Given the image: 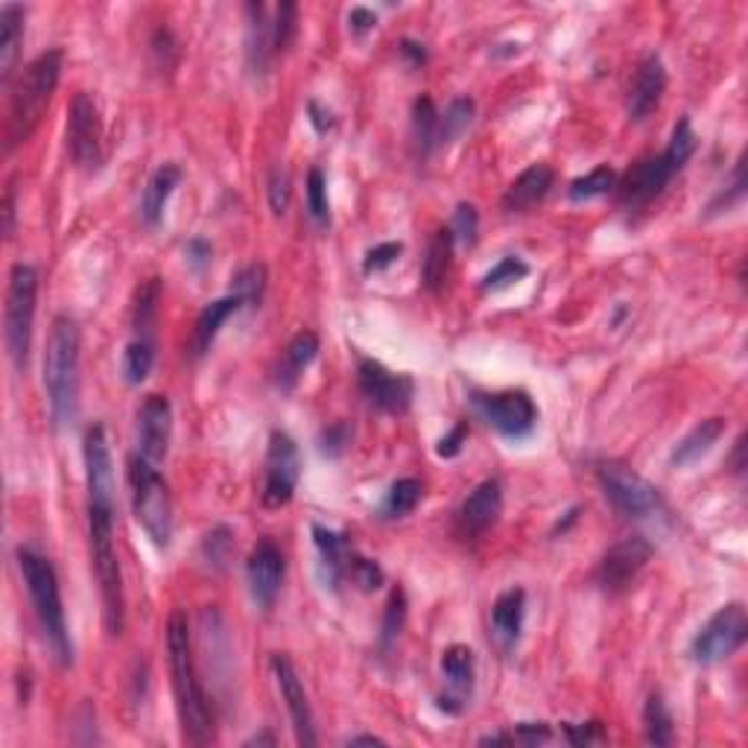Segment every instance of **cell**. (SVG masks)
I'll use <instances>...</instances> for the list:
<instances>
[{
	"label": "cell",
	"mask_w": 748,
	"mask_h": 748,
	"mask_svg": "<svg viewBox=\"0 0 748 748\" xmlns=\"http://www.w3.org/2000/svg\"><path fill=\"white\" fill-rule=\"evenodd\" d=\"M167 663H170L181 737L190 746H208V743H214V708H211L208 693H205L200 673H196L193 646H190V625L181 611H173L170 620H167Z\"/></svg>",
	"instance_id": "1"
},
{
	"label": "cell",
	"mask_w": 748,
	"mask_h": 748,
	"mask_svg": "<svg viewBox=\"0 0 748 748\" xmlns=\"http://www.w3.org/2000/svg\"><path fill=\"white\" fill-rule=\"evenodd\" d=\"M88 549L103 603L105 632L109 637H121L126 629V594L121 559L114 547V489L88 492Z\"/></svg>",
	"instance_id": "2"
},
{
	"label": "cell",
	"mask_w": 748,
	"mask_h": 748,
	"mask_svg": "<svg viewBox=\"0 0 748 748\" xmlns=\"http://www.w3.org/2000/svg\"><path fill=\"white\" fill-rule=\"evenodd\" d=\"M696 147H699V135L693 129L690 117H682L673 126L667 150L649 155V159H641L623 173V179H617V202L629 211L646 208L667 190V185L675 179V173L684 170V164L696 155Z\"/></svg>",
	"instance_id": "3"
},
{
	"label": "cell",
	"mask_w": 748,
	"mask_h": 748,
	"mask_svg": "<svg viewBox=\"0 0 748 748\" xmlns=\"http://www.w3.org/2000/svg\"><path fill=\"white\" fill-rule=\"evenodd\" d=\"M79 325L67 313L53 316L45 345V392L50 418L56 427H67L79 413Z\"/></svg>",
	"instance_id": "4"
},
{
	"label": "cell",
	"mask_w": 748,
	"mask_h": 748,
	"mask_svg": "<svg viewBox=\"0 0 748 748\" xmlns=\"http://www.w3.org/2000/svg\"><path fill=\"white\" fill-rule=\"evenodd\" d=\"M65 71V53L59 48H50L38 53L24 71L18 83L12 86L10 114H7V150H15L29 135L36 132L38 124L45 121L50 100L56 94L59 79Z\"/></svg>",
	"instance_id": "5"
},
{
	"label": "cell",
	"mask_w": 748,
	"mask_h": 748,
	"mask_svg": "<svg viewBox=\"0 0 748 748\" xmlns=\"http://www.w3.org/2000/svg\"><path fill=\"white\" fill-rule=\"evenodd\" d=\"M15 559H18L21 579H24V587H27L33 614H36L41 635H45V644L50 646L59 667H71L74 663V644H71V635H67L56 568L50 565V559H45L41 553L29 547L15 549Z\"/></svg>",
	"instance_id": "6"
},
{
	"label": "cell",
	"mask_w": 748,
	"mask_h": 748,
	"mask_svg": "<svg viewBox=\"0 0 748 748\" xmlns=\"http://www.w3.org/2000/svg\"><path fill=\"white\" fill-rule=\"evenodd\" d=\"M126 480L132 492V511L143 532L150 535L155 547H170L173 538V500L170 485L159 474V468L141 454L129 456Z\"/></svg>",
	"instance_id": "7"
},
{
	"label": "cell",
	"mask_w": 748,
	"mask_h": 748,
	"mask_svg": "<svg viewBox=\"0 0 748 748\" xmlns=\"http://www.w3.org/2000/svg\"><path fill=\"white\" fill-rule=\"evenodd\" d=\"M36 266L15 264L10 269L7 304H3V342H7V354H10L12 366L18 371L27 369L29 345H33V325H36Z\"/></svg>",
	"instance_id": "8"
},
{
	"label": "cell",
	"mask_w": 748,
	"mask_h": 748,
	"mask_svg": "<svg viewBox=\"0 0 748 748\" xmlns=\"http://www.w3.org/2000/svg\"><path fill=\"white\" fill-rule=\"evenodd\" d=\"M599 489L606 494V500L614 506L623 518H635V521H649L663 515V497L649 480L635 474L632 468L620 462H603L597 468Z\"/></svg>",
	"instance_id": "9"
},
{
	"label": "cell",
	"mask_w": 748,
	"mask_h": 748,
	"mask_svg": "<svg viewBox=\"0 0 748 748\" xmlns=\"http://www.w3.org/2000/svg\"><path fill=\"white\" fill-rule=\"evenodd\" d=\"M748 637V614L743 603H728L701 625L690 641V658L701 667H711L743 649Z\"/></svg>",
	"instance_id": "10"
},
{
	"label": "cell",
	"mask_w": 748,
	"mask_h": 748,
	"mask_svg": "<svg viewBox=\"0 0 748 748\" xmlns=\"http://www.w3.org/2000/svg\"><path fill=\"white\" fill-rule=\"evenodd\" d=\"M299 477H302V454H299L295 439L284 430H272L269 447H266L264 489H261L264 509H284L299 489Z\"/></svg>",
	"instance_id": "11"
},
{
	"label": "cell",
	"mask_w": 748,
	"mask_h": 748,
	"mask_svg": "<svg viewBox=\"0 0 748 748\" xmlns=\"http://www.w3.org/2000/svg\"><path fill=\"white\" fill-rule=\"evenodd\" d=\"M67 155L86 173L100 170L103 164V121L86 91H79L67 105Z\"/></svg>",
	"instance_id": "12"
},
{
	"label": "cell",
	"mask_w": 748,
	"mask_h": 748,
	"mask_svg": "<svg viewBox=\"0 0 748 748\" xmlns=\"http://www.w3.org/2000/svg\"><path fill=\"white\" fill-rule=\"evenodd\" d=\"M474 409L485 424L494 427L500 436L523 439L538 424V407L523 389L494 392V395H474Z\"/></svg>",
	"instance_id": "13"
},
{
	"label": "cell",
	"mask_w": 748,
	"mask_h": 748,
	"mask_svg": "<svg viewBox=\"0 0 748 748\" xmlns=\"http://www.w3.org/2000/svg\"><path fill=\"white\" fill-rule=\"evenodd\" d=\"M357 386H360L363 398L369 401V407L386 413V416L407 413L413 398H416V383L409 375L389 371L383 363L369 360V357L357 363Z\"/></svg>",
	"instance_id": "14"
},
{
	"label": "cell",
	"mask_w": 748,
	"mask_h": 748,
	"mask_svg": "<svg viewBox=\"0 0 748 748\" xmlns=\"http://www.w3.org/2000/svg\"><path fill=\"white\" fill-rule=\"evenodd\" d=\"M652 553L655 547L644 535H629V538L617 541L614 547L608 549L606 556L599 559L597 573H594L597 585L603 587L606 594H623V591H629L632 582L641 576V570L649 565Z\"/></svg>",
	"instance_id": "15"
},
{
	"label": "cell",
	"mask_w": 748,
	"mask_h": 748,
	"mask_svg": "<svg viewBox=\"0 0 748 748\" xmlns=\"http://www.w3.org/2000/svg\"><path fill=\"white\" fill-rule=\"evenodd\" d=\"M269 667H272L275 684H278V690H281V699H284L290 722H293L295 743L304 748L319 746V734H316V722H313L310 701H307V693H304V684L302 679H299V673H295L293 661H290L287 655L275 652Z\"/></svg>",
	"instance_id": "16"
},
{
	"label": "cell",
	"mask_w": 748,
	"mask_h": 748,
	"mask_svg": "<svg viewBox=\"0 0 748 748\" xmlns=\"http://www.w3.org/2000/svg\"><path fill=\"white\" fill-rule=\"evenodd\" d=\"M439 670L445 679V693L436 699V708L447 717H459L471 699V693H474V652H471V646H447L442 652V661H439Z\"/></svg>",
	"instance_id": "17"
},
{
	"label": "cell",
	"mask_w": 748,
	"mask_h": 748,
	"mask_svg": "<svg viewBox=\"0 0 748 748\" xmlns=\"http://www.w3.org/2000/svg\"><path fill=\"white\" fill-rule=\"evenodd\" d=\"M287 561L281 547L275 544L272 538H261L249 553L246 561V579L249 591H252V599H255L261 608H272L278 594H281V585H284Z\"/></svg>",
	"instance_id": "18"
},
{
	"label": "cell",
	"mask_w": 748,
	"mask_h": 748,
	"mask_svg": "<svg viewBox=\"0 0 748 748\" xmlns=\"http://www.w3.org/2000/svg\"><path fill=\"white\" fill-rule=\"evenodd\" d=\"M503 511V485L500 480H483L474 492L468 494L462 506L456 509V535L474 541L492 530Z\"/></svg>",
	"instance_id": "19"
},
{
	"label": "cell",
	"mask_w": 748,
	"mask_h": 748,
	"mask_svg": "<svg viewBox=\"0 0 748 748\" xmlns=\"http://www.w3.org/2000/svg\"><path fill=\"white\" fill-rule=\"evenodd\" d=\"M173 407L167 395H147L138 409V454L150 462H162L170 451Z\"/></svg>",
	"instance_id": "20"
},
{
	"label": "cell",
	"mask_w": 748,
	"mask_h": 748,
	"mask_svg": "<svg viewBox=\"0 0 748 748\" xmlns=\"http://www.w3.org/2000/svg\"><path fill=\"white\" fill-rule=\"evenodd\" d=\"M663 91H667V67H663L658 53H646L637 62L632 83H629V94H625L629 121H635V124L646 121L658 109V103H661Z\"/></svg>",
	"instance_id": "21"
},
{
	"label": "cell",
	"mask_w": 748,
	"mask_h": 748,
	"mask_svg": "<svg viewBox=\"0 0 748 748\" xmlns=\"http://www.w3.org/2000/svg\"><path fill=\"white\" fill-rule=\"evenodd\" d=\"M553 181H556V173H553L549 164H532L506 188L500 200L503 211L506 214H527V211L547 200Z\"/></svg>",
	"instance_id": "22"
},
{
	"label": "cell",
	"mask_w": 748,
	"mask_h": 748,
	"mask_svg": "<svg viewBox=\"0 0 748 748\" xmlns=\"http://www.w3.org/2000/svg\"><path fill=\"white\" fill-rule=\"evenodd\" d=\"M272 18L264 3H249L246 7V67L252 76H266L272 65Z\"/></svg>",
	"instance_id": "23"
},
{
	"label": "cell",
	"mask_w": 748,
	"mask_h": 748,
	"mask_svg": "<svg viewBox=\"0 0 748 748\" xmlns=\"http://www.w3.org/2000/svg\"><path fill=\"white\" fill-rule=\"evenodd\" d=\"M313 544H316V556H319V579L325 587L340 591L342 579H345V561H348L351 549L345 535L337 530H328L322 523H313Z\"/></svg>",
	"instance_id": "24"
},
{
	"label": "cell",
	"mask_w": 748,
	"mask_h": 748,
	"mask_svg": "<svg viewBox=\"0 0 748 748\" xmlns=\"http://www.w3.org/2000/svg\"><path fill=\"white\" fill-rule=\"evenodd\" d=\"M523 620H527V591H523V587H509V591H503L492 606L494 641H497L503 649H511V646L521 641Z\"/></svg>",
	"instance_id": "25"
},
{
	"label": "cell",
	"mask_w": 748,
	"mask_h": 748,
	"mask_svg": "<svg viewBox=\"0 0 748 748\" xmlns=\"http://www.w3.org/2000/svg\"><path fill=\"white\" fill-rule=\"evenodd\" d=\"M316 354H319V337H316L313 331L295 333L293 340H290V345L284 348V354H281L278 366L272 369L275 389H281V392L295 389V383L302 380L307 366L316 360Z\"/></svg>",
	"instance_id": "26"
},
{
	"label": "cell",
	"mask_w": 748,
	"mask_h": 748,
	"mask_svg": "<svg viewBox=\"0 0 748 748\" xmlns=\"http://www.w3.org/2000/svg\"><path fill=\"white\" fill-rule=\"evenodd\" d=\"M243 307L238 295H226V299H217L202 307V313L196 316V325H193V337H190V357L193 360H202L211 351L214 340L219 337V328L234 316V313Z\"/></svg>",
	"instance_id": "27"
},
{
	"label": "cell",
	"mask_w": 748,
	"mask_h": 748,
	"mask_svg": "<svg viewBox=\"0 0 748 748\" xmlns=\"http://www.w3.org/2000/svg\"><path fill=\"white\" fill-rule=\"evenodd\" d=\"M181 167L179 164H162L159 170L152 173L150 181H147V188H143V196H141V219L143 226L155 228L159 223L164 219V211H167V202H170V196L176 193V188L181 185Z\"/></svg>",
	"instance_id": "28"
},
{
	"label": "cell",
	"mask_w": 748,
	"mask_h": 748,
	"mask_svg": "<svg viewBox=\"0 0 748 748\" xmlns=\"http://www.w3.org/2000/svg\"><path fill=\"white\" fill-rule=\"evenodd\" d=\"M722 433H725V418H701L687 436L675 442L673 454H670V465L673 468H690V465H696L701 456L711 454L713 445L722 439Z\"/></svg>",
	"instance_id": "29"
},
{
	"label": "cell",
	"mask_w": 748,
	"mask_h": 748,
	"mask_svg": "<svg viewBox=\"0 0 748 748\" xmlns=\"http://www.w3.org/2000/svg\"><path fill=\"white\" fill-rule=\"evenodd\" d=\"M24 24L27 10L18 3H3L0 7V79L10 86L15 65H18L21 45H24Z\"/></svg>",
	"instance_id": "30"
},
{
	"label": "cell",
	"mask_w": 748,
	"mask_h": 748,
	"mask_svg": "<svg viewBox=\"0 0 748 748\" xmlns=\"http://www.w3.org/2000/svg\"><path fill=\"white\" fill-rule=\"evenodd\" d=\"M454 234L451 228H439L433 231V238L427 243V252L421 257V284L430 293H439L445 287L447 275H451V264H454Z\"/></svg>",
	"instance_id": "31"
},
{
	"label": "cell",
	"mask_w": 748,
	"mask_h": 748,
	"mask_svg": "<svg viewBox=\"0 0 748 748\" xmlns=\"http://www.w3.org/2000/svg\"><path fill=\"white\" fill-rule=\"evenodd\" d=\"M159 302H162V281L152 275V278L141 281V287L135 290V302H132L135 337L152 340V331H155V316H159Z\"/></svg>",
	"instance_id": "32"
},
{
	"label": "cell",
	"mask_w": 748,
	"mask_h": 748,
	"mask_svg": "<svg viewBox=\"0 0 748 748\" xmlns=\"http://www.w3.org/2000/svg\"><path fill=\"white\" fill-rule=\"evenodd\" d=\"M673 713L667 708L661 693H652L644 705V739L649 746H673L675 728Z\"/></svg>",
	"instance_id": "33"
},
{
	"label": "cell",
	"mask_w": 748,
	"mask_h": 748,
	"mask_svg": "<svg viewBox=\"0 0 748 748\" xmlns=\"http://www.w3.org/2000/svg\"><path fill=\"white\" fill-rule=\"evenodd\" d=\"M474 124V100L471 97H454L445 105V112H439V129H436V150L454 143L459 135Z\"/></svg>",
	"instance_id": "34"
},
{
	"label": "cell",
	"mask_w": 748,
	"mask_h": 748,
	"mask_svg": "<svg viewBox=\"0 0 748 748\" xmlns=\"http://www.w3.org/2000/svg\"><path fill=\"white\" fill-rule=\"evenodd\" d=\"M421 494H424V485L418 483L416 477H401V480L389 485L386 497L380 503V518L383 521L404 518V515H409L421 503Z\"/></svg>",
	"instance_id": "35"
},
{
	"label": "cell",
	"mask_w": 748,
	"mask_h": 748,
	"mask_svg": "<svg viewBox=\"0 0 748 748\" xmlns=\"http://www.w3.org/2000/svg\"><path fill=\"white\" fill-rule=\"evenodd\" d=\"M152 366H155V340L132 337L124 351V360H121V375H124L126 386H141L143 380L150 378Z\"/></svg>",
	"instance_id": "36"
},
{
	"label": "cell",
	"mask_w": 748,
	"mask_h": 748,
	"mask_svg": "<svg viewBox=\"0 0 748 748\" xmlns=\"http://www.w3.org/2000/svg\"><path fill=\"white\" fill-rule=\"evenodd\" d=\"M436 129H439V109L430 97H418L413 103V141L421 159L436 152Z\"/></svg>",
	"instance_id": "37"
},
{
	"label": "cell",
	"mask_w": 748,
	"mask_h": 748,
	"mask_svg": "<svg viewBox=\"0 0 748 748\" xmlns=\"http://www.w3.org/2000/svg\"><path fill=\"white\" fill-rule=\"evenodd\" d=\"M614 188H617V173L611 170L608 164H599V167H594V170L585 173V176H579V179L570 181L568 196L573 202H591V200H599V196H608Z\"/></svg>",
	"instance_id": "38"
},
{
	"label": "cell",
	"mask_w": 748,
	"mask_h": 748,
	"mask_svg": "<svg viewBox=\"0 0 748 748\" xmlns=\"http://www.w3.org/2000/svg\"><path fill=\"white\" fill-rule=\"evenodd\" d=\"M266 293V266L264 264H246L243 269L234 272L231 278V295H238L243 307H257L264 302Z\"/></svg>",
	"instance_id": "39"
},
{
	"label": "cell",
	"mask_w": 748,
	"mask_h": 748,
	"mask_svg": "<svg viewBox=\"0 0 748 748\" xmlns=\"http://www.w3.org/2000/svg\"><path fill=\"white\" fill-rule=\"evenodd\" d=\"M304 193H307V214L319 228L331 226V202H328V179L319 167H313L307 173V185H304Z\"/></svg>",
	"instance_id": "40"
},
{
	"label": "cell",
	"mask_w": 748,
	"mask_h": 748,
	"mask_svg": "<svg viewBox=\"0 0 748 748\" xmlns=\"http://www.w3.org/2000/svg\"><path fill=\"white\" fill-rule=\"evenodd\" d=\"M404 620H407V597H404L401 587H395V591L389 594L383 623H380V652H389V649L395 646L401 629H404Z\"/></svg>",
	"instance_id": "41"
},
{
	"label": "cell",
	"mask_w": 748,
	"mask_h": 748,
	"mask_svg": "<svg viewBox=\"0 0 748 748\" xmlns=\"http://www.w3.org/2000/svg\"><path fill=\"white\" fill-rule=\"evenodd\" d=\"M295 33H299V7L293 0H284L278 3L272 12V50L275 56H281L290 50V45L295 41Z\"/></svg>",
	"instance_id": "42"
},
{
	"label": "cell",
	"mask_w": 748,
	"mask_h": 748,
	"mask_svg": "<svg viewBox=\"0 0 748 748\" xmlns=\"http://www.w3.org/2000/svg\"><path fill=\"white\" fill-rule=\"evenodd\" d=\"M231 549H234V532L228 527H214V530L202 538V559L208 561L214 570H226L228 559H231Z\"/></svg>",
	"instance_id": "43"
},
{
	"label": "cell",
	"mask_w": 748,
	"mask_h": 748,
	"mask_svg": "<svg viewBox=\"0 0 748 748\" xmlns=\"http://www.w3.org/2000/svg\"><path fill=\"white\" fill-rule=\"evenodd\" d=\"M345 579H351L360 591L371 594V591H378L383 585V570H380L378 561L366 559V556L351 549L348 561H345Z\"/></svg>",
	"instance_id": "44"
},
{
	"label": "cell",
	"mask_w": 748,
	"mask_h": 748,
	"mask_svg": "<svg viewBox=\"0 0 748 748\" xmlns=\"http://www.w3.org/2000/svg\"><path fill=\"white\" fill-rule=\"evenodd\" d=\"M451 234H454V243L471 249L477 243V234H480V214L471 202H459L454 211V219H451Z\"/></svg>",
	"instance_id": "45"
},
{
	"label": "cell",
	"mask_w": 748,
	"mask_h": 748,
	"mask_svg": "<svg viewBox=\"0 0 748 748\" xmlns=\"http://www.w3.org/2000/svg\"><path fill=\"white\" fill-rule=\"evenodd\" d=\"M530 275V266L521 257H503L500 264H494L483 278V290H506V287L518 284Z\"/></svg>",
	"instance_id": "46"
},
{
	"label": "cell",
	"mask_w": 748,
	"mask_h": 748,
	"mask_svg": "<svg viewBox=\"0 0 748 748\" xmlns=\"http://www.w3.org/2000/svg\"><path fill=\"white\" fill-rule=\"evenodd\" d=\"M743 196H746V159H739V162L734 164V173H731L728 188L722 190V193H717V200L708 205V214H711V217H717V214H725V211L734 208L737 202H743Z\"/></svg>",
	"instance_id": "47"
},
{
	"label": "cell",
	"mask_w": 748,
	"mask_h": 748,
	"mask_svg": "<svg viewBox=\"0 0 748 748\" xmlns=\"http://www.w3.org/2000/svg\"><path fill=\"white\" fill-rule=\"evenodd\" d=\"M351 445V427L348 421H333V424L322 427L319 433V454L325 459H340Z\"/></svg>",
	"instance_id": "48"
},
{
	"label": "cell",
	"mask_w": 748,
	"mask_h": 748,
	"mask_svg": "<svg viewBox=\"0 0 748 748\" xmlns=\"http://www.w3.org/2000/svg\"><path fill=\"white\" fill-rule=\"evenodd\" d=\"M152 56H155V67L162 71V74H170L173 67H176V62H179V45H176V38H173V33L167 27L155 29V36H152Z\"/></svg>",
	"instance_id": "49"
},
{
	"label": "cell",
	"mask_w": 748,
	"mask_h": 748,
	"mask_svg": "<svg viewBox=\"0 0 748 748\" xmlns=\"http://www.w3.org/2000/svg\"><path fill=\"white\" fill-rule=\"evenodd\" d=\"M266 196H269V208L275 217H281L290 208V176L284 167H272L269 181H266Z\"/></svg>",
	"instance_id": "50"
},
{
	"label": "cell",
	"mask_w": 748,
	"mask_h": 748,
	"mask_svg": "<svg viewBox=\"0 0 748 748\" xmlns=\"http://www.w3.org/2000/svg\"><path fill=\"white\" fill-rule=\"evenodd\" d=\"M401 252H404V246H401V243H395V240H389V243H378V246L369 249V252H366V257H363V272L366 275L383 272V269H389L392 264H398Z\"/></svg>",
	"instance_id": "51"
},
{
	"label": "cell",
	"mask_w": 748,
	"mask_h": 748,
	"mask_svg": "<svg viewBox=\"0 0 748 748\" xmlns=\"http://www.w3.org/2000/svg\"><path fill=\"white\" fill-rule=\"evenodd\" d=\"M553 737V731H549L547 722H518L515 728L506 731V739H509V746H541V743H547V739Z\"/></svg>",
	"instance_id": "52"
},
{
	"label": "cell",
	"mask_w": 748,
	"mask_h": 748,
	"mask_svg": "<svg viewBox=\"0 0 748 748\" xmlns=\"http://www.w3.org/2000/svg\"><path fill=\"white\" fill-rule=\"evenodd\" d=\"M561 731H565V739H568L570 746H591V743L606 739L603 722H582V725L565 722V725H561Z\"/></svg>",
	"instance_id": "53"
},
{
	"label": "cell",
	"mask_w": 748,
	"mask_h": 748,
	"mask_svg": "<svg viewBox=\"0 0 748 748\" xmlns=\"http://www.w3.org/2000/svg\"><path fill=\"white\" fill-rule=\"evenodd\" d=\"M465 439H468V424L459 421V424H454V430H451L447 436L439 439L436 454L442 456V459H454V456H459V451H462Z\"/></svg>",
	"instance_id": "54"
},
{
	"label": "cell",
	"mask_w": 748,
	"mask_h": 748,
	"mask_svg": "<svg viewBox=\"0 0 748 748\" xmlns=\"http://www.w3.org/2000/svg\"><path fill=\"white\" fill-rule=\"evenodd\" d=\"M307 121H310V126L319 135H328L333 129V124H337L331 109H325L319 100H310V103H307Z\"/></svg>",
	"instance_id": "55"
},
{
	"label": "cell",
	"mask_w": 748,
	"mask_h": 748,
	"mask_svg": "<svg viewBox=\"0 0 748 748\" xmlns=\"http://www.w3.org/2000/svg\"><path fill=\"white\" fill-rule=\"evenodd\" d=\"M348 27L354 36H366V33H371V29L378 27V15L371 10H366V7H354V10L348 12Z\"/></svg>",
	"instance_id": "56"
},
{
	"label": "cell",
	"mask_w": 748,
	"mask_h": 748,
	"mask_svg": "<svg viewBox=\"0 0 748 748\" xmlns=\"http://www.w3.org/2000/svg\"><path fill=\"white\" fill-rule=\"evenodd\" d=\"M185 261H188L193 269H205L211 264V243L202 238H193L185 246Z\"/></svg>",
	"instance_id": "57"
},
{
	"label": "cell",
	"mask_w": 748,
	"mask_h": 748,
	"mask_svg": "<svg viewBox=\"0 0 748 748\" xmlns=\"http://www.w3.org/2000/svg\"><path fill=\"white\" fill-rule=\"evenodd\" d=\"M398 50H401V56L407 59L409 65H424L427 62V50H424V45L421 41H413V38H404L398 45Z\"/></svg>",
	"instance_id": "58"
},
{
	"label": "cell",
	"mask_w": 748,
	"mask_h": 748,
	"mask_svg": "<svg viewBox=\"0 0 748 748\" xmlns=\"http://www.w3.org/2000/svg\"><path fill=\"white\" fill-rule=\"evenodd\" d=\"M15 231V188H7V196H3V234L12 238Z\"/></svg>",
	"instance_id": "59"
},
{
	"label": "cell",
	"mask_w": 748,
	"mask_h": 748,
	"mask_svg": "<svg viewBox=\"0 0 748 748\" xmlns=\"http://www.w3.org/2000/svg\"><path fill=\"white\" fill-rule=\"evenodd\" d=\"M743 451H746V436H739L737 442H734V451H731V468H734V474H743V471H746Z\"/></svg>",
	"instance_id": "60"
},
{
	"label": "cell",
	"mask_w": 748,
	"mask_h": 748,
	"mask_svg": "<svg viewBox=\"0 0 748 748\" xmlns=\"http://www.w3.org/2000/svg\"><path fill=\"white\" fill-rule=\"evenodd\" d=\"M386 739L375 737V734H357V737L348 739V746H383Z\"/></svg>",
	"instance_id": "61"
},
{
	"label": "cell",
	"mask_w": 748,
	"mask_h": 748,
	"mask_svg": "<svg viewBox=\"0 0 748 748\" xmlns=\"http://www.w3.org/2000/svg\"><path fill=\"white\" fill-rule=\"evenodd\" d=\"M246 746H275V737H272V734H269V731H264V734H255V737H249Z\"/></svg>",
	"instance_id": "62"
}]
</instances>
